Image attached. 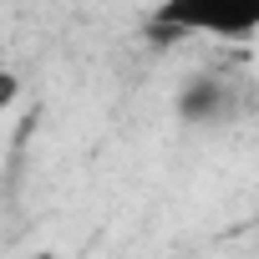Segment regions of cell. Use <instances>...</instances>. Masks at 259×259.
Masks as SVG:
<instances>
[{
    "label": "cell",
    "mask_w": 259,
    "mask_h": 259,
    "mask_svg": "<svg viewBox=\"0 0 259 259\" xmlns=\"http://www.w3.org/2000/svg\"><path fill=\"white\" fill-rule=\"evenodd\" d=\"M31 259H61V254H51V249H36V254H31Z\"/></svg>",
    "instance_id": "4"
},
{
    "label": "cell",
    "mask_w": 259,
    "mask_h": 259,
    "mask_svg": "<svg viewBox=\"0 0 259 259\" xmlns=\"http://www.w3.org/2000/svg\"><path fill=\"white\" fill-rule=\"evenodd\" d=\"M11 97H16V76H11V71H0V107H6Z\"/></svg>",
    "instance_id": "3"
},
{
    "label": "cell",
    "mask_w": 259,
    "mask_h": 259,
    "mask_svg": "<svg viewBox=\"0 0 259 259\" xmlns=\"http://www.w3.org/2000/svg\"><path fill=\"white\" fill-rule=\"evenodd\" d=\"M234 107H239V97H234L229 76H219V71H193V76L178 87V97H173V112H178L183 122H193V127H213V122H224Z\"/></svg>",
    "instance_id": "2"
},
{
    "label": "cell",
    "mask_w": 259,
    "mask_h": 259,
    "mask_svg": "<svg viewBox=\"0 0 259 259\" xmlns=\"http://www.w3.org/2000/svg\"><path fill=\"white\" fill-rule=\"evenodd\" d=\"M148 31L153 36L254 41L259 36V0H158Z\"/></svg>",
    "instance_id": "1"
}]
</instances>
